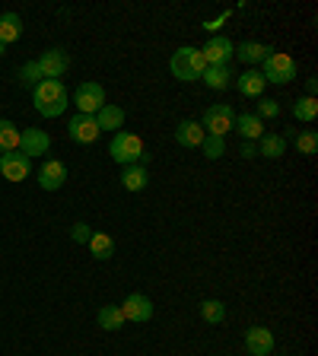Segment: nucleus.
<instances>
[{"instance_id":"1","label":"nucleus","mask_w":318,"mask_h":356,"mask_svg":"<svg viewBox=\"0 0 318 356\" xmlns=\"http://www.w3.org/2000/svg\"><path fill=\"white\" fill-rule=\"evenodd\" d=\"M32 102H35V111L42 118H61L70 105V92L61 80H42L32 89Z\"/></svg>"},{"instance_id":"2","label":"nucleus","mask_w":318,"mask_h":356,"mask_svg":"<svg viewBox=\"0 0 318 356\" xmlns=\"http://www.w3.org/2000/svg\"><path fill=\"white\" fill-rule=\"evenodd\" d=\"M109 156L118 165H147L150 163V153H147V147H143V140L137 137V134H131V131L111 134Z\"/></svg>"},{"instance_id":"3","label":"nucleus","mask_w":318,"mask_h":356,"mask_svg":"<svg viewBox=\"0 0 318 356\" xmlns=\"http://www.w3.org/2000/svg\"><path fill=\"white\" fill-rule=\"evenodd\" d=\"M169 70H172V76H175V80L191 83V80H200V74L207 70V60L200 58L198 48L185 44V48L172 51V58H169Z\"/></svg>"},{"instance_id":"4","label":"nucleus","mask_w":318,"mask_h":356,"mask_svg":"<svg viewBox=\"0 0 318 356\" xmlns=\"http://www.w3.org/2000/svg\"><path fill=\"white\" fill-rule=\"evenodd\" d=\"M261 76H264V83H274V86H287V83H293L299 76V67L296 60L289 58V54L283 51H271L264 58V64H261Z\"/></svg>"},{"instance_id":"5","label":"nucleus","mask_w":318,"mask_h":356,"mask_svg":"<svg viewBox=\"0 0 318 356\" xmlns=\"http://www.w3.org/2000/svg\"><path fill=\"white\" fill-rule=\"evenodd\" d=\"M200 127H204V134H210V137H226V134L236 127V111H232V105H226V102L210 105V108L204 111V118H200Z\"/></svg>"},{"instance_id":"6","label":"nucleus","mask_w":318,"mask_h":356,"mask_svg":"<svg viewBox=\"0 0 318 356\" xmlns=\"http://www.w3.org/2000/svg\"><path fill=\"white\" fill-rule=\"evenodd\" d=\"M74 105H77V115H93L96 118V111L105 105V89L93 80L80 83L74 92Z\"/></svg>"},{"instance_id":"7","label":"nucleus","mask_w":318,"mask_h":356,"mask_svg":"<svg viewBox=\"0 0 318 356\" xmlns=\"http://www.w3.org/2000/svg\"><path fill=\"white\" fill-rule=\"evenodd\" d=\"M232 51H236V44L226 35H210L204 42V48H200V58L207 60V67H230Z\"/></svg>"},{"instance_id":"8","label":"nucleus","mask_w":318,"mask_h":356,"mask_svg":"<svg viewBox=\"0 0 318 356\" xmlns=\"http://www.w3.org/2000/svg\"><path fill=\"white\" fill-rule=\"evenodd\" d=\"M32 172V159L26 153H19V149H13V153H3V159H0V175L7 178V181H13V185H19V181H26Z\"/></svg>"},{"instance_id":"9","label":"nucleus","mask_w":318,"mask_h":356,"mask_svg":"<svg viewBox=\"0 0 318 356\" xmlns=\"http://www.w3.org/2000/svg\"><path fill=\"white\" fill-rule=\"evenodd\" d=\"M38 67H42L45 80H61V76L70 70V54L64 48H48V51L38 58Z\"/></svg>"},{"instance_id":"10","label":"nucleus","mask_w":318,"mask_h":356,"mask_svg":"<svg viewBox=\"0 0 318 356\" xmlns=\"http://www.w3.org/2000/svg\"><path fill=\"white\" fill-rule=\"evenodd\" d=\"M99 134L102 131H99V124H96L93 115H74L70 124H67V137H70L74 143H83V147H86V143H96Z\"/></svg>"},{"instance_id":"11","label":"nucleus","mask_w":318,"mask_h":356,"mask_svg":"<svg viewBox=\"0 0 318 356\" xmlns=\"http://www.w3.org/2000/svg\"><path fill=\"white\" fill-rule=\"evenodd\" d=\"M48 149H51L48 131H42V127H26V131H19V153H26L32 159V156H45Z\"/></svg>"},{"instance_id":"12","label":"nucleus","mask_w":318,"mask_h":356,"mask_svg":"<svg viewBox=\"0 0 318 356\" xmlns=\"http://www.w3.org/2000/svg\"><path fill=\"white\" fill-rule=\"evenodd\" d=\"M121 315H125V321L143 325V321L153 318V302H150V296H143V293H131V296L121 302Z\"/></svg>"},{"instance_id":"13","label":"nucleus","mask_w":318,"mask_h":356,"mask_svg":"<svg viewBox=\"0 0 318 356\" xmlns=\"http://www.w3.org/2000/svg\"><path fill=\"white\" fill-rule=\"evenodd\" d=\"M245 347L248 356H271L274 353V331H267L264 325H255L245 331Z\"/></svg>"},{"instance_id":"14","label":"nucleus","mask_w":318,"mask_h":356,"mask_svg":"<svg viewBox=\"0 0 318 356\" xmlns=\"http://www.w3.org/2000/svg\"><path fill=\"white\" fill-rule=\"evenodd\" d=\"M64 181H67V165L61 159H45L42 169H38L42 191H58V188H64Z\"/></svg>"},{"instance_id":"15","label":"nucleus","mask_w":318,"mask_h":356,"mask_svg":"<svg viewBox=\"0 0 318 356\" xmlns=\"http://www.w3.org/2000/svg\"><path fill=\"white\" fill-rule=\"evenodd\" d=\"M264 86L267 83H264V76H261L258 67H245L242 74L236 76V89L245 99H261L264 96Z\"/></svg>"},{"instance_id":"16","label":"nucleus","mask_w":318,"mask_h":356,"mask_svg":"<svg viewBox=\"0 0 318 356\" xmlns=\"http://www.w3.org/2000/svg\"><path fill=\"white\" fill-rule=\"evenodd\" d=\"M204 127H200V121H178L175 127V143L178 147H185V149H200V143H204Z\"/></svg>"},{"instance_id":"17","label":"nucleus","mask_w":318,"mask_h":356,"mask_svg":"<svg viewBox=\"0 0 318 356\" xmlns=\"http://www.w3.org/2000/svg\"><path fill=\"white\" fill-rule=\"evenodd\" d=\"M274 51V44H264V42H242L236 44L232 58H239L245 67H255V64H264V58Z\"/></svg>"},{"instance_id":"18","label":"nucleus","mask_w":318,"mask_h":356,"mask_svg":"<svg viewBox=\"0 0 318 356\" xmlns=\"http://www.w3.org/2000/svg\"><path fill=\"white\" fill-rule=\"evenodd\" d=\"M232 131H239L242 134V140H248V143H255V140H261L264 137V121L255 115V111H245V115H236V127Z\"/></svg>"},{"instance_id":"19","label":"nucleus","mask_w":318,"mask_h":356,"mask_svg":"<svg viewBox=\"0 0 318 356\" xmlns=\"http://www.w3.org/2000/svg\"><path fill=\"white\" fill-rule=\"evenodd\" d=\"M96 124H99V131L118 134L121 127H125V108H121V105H109V102H105L102 108L96 111Z\"/></svg>"},{"instance_id":"20","label":"nucleus","mask_w":318,"mask_h":356,"mask_svg":"<svg viewBox=\"0 0 318 356\" xmlns=\"http://www.w3.org/2000/svg\"><path fill=\"white\" fill-rule=\"evenodd\" d=\"M147 181H150L147 165H125V169H121V188H125V191H143Z\"/></svg>"},{"instance_id":"21","label":"nucleus","mask_w":318,"mask_h":356,"mask_svg":"<svg viewBox=\"0 0 318 356\" xmlns=\"http://www.w3.org/2000/svg\"><path fill=\"white\" fill-rule=\"evenodd\" d=\"M89 252H93V258L96 261H111L115 258V238L105 236V232H96L93 229V236H89Z\"/></svg>"},{"instance_id":"22","label":"nucleus","mask_w":318,"mask_h":356,"mask_svg":"<svg viewBox=\"0 0 318 356\" xmlns=\"http://www.w3.org/2000/svg\"><path fill=\"white\" fill-rule=\"evenodd\" d=\"M200 80H204V86L207 89H230L232 86V70L230 67H207L204 74H200Z\"/></svg>"},{"instance_id":"23","label":"nucleus","mask_w":318,"mask_h":356,"mask_svg":"<svg viewBox=\"0 0 318 356\" xmlns=\"http://www.w3.org/2000/svg\"><path fill=\"white\" fill-rule=\"evenodd\" d=\"M287 153V137L280 134H264L258 140V156H267V159H280Z\"/></svg>"},{"instance_id":"24","label":"nucleus","mask_w":318,"mask_h":356,"mask_svg":"<svg viewBox=\"0 0 318 356\" xmlns=\"http://www.w3.org/2000/svg\"><path fill=\"white\" fill-rule=\"evenodd\" d=\"M19 35H22L19 13H0V42H3V44L19 42Z\"/></svg>"},{"instance_id":"25","label":"nucleus","mask_w":318,"mask_h":356,"mask_svg":"<svg viewBox=\"0 0 318 356\" xmlns=\"http://www.w3.org/2000/svg\"><path fill=\"white\" fill-rule=\"evenodd\" d=\"M96 321H99L102 331H121V325H125L121 305H102V309L96 312Z\"/></svg>"},{"instance_id":"26","label":"nucleus","mask_w":318,"mask_h":356,"mask_svg":"<svg viewBox=\"0 0 318 356\" xmlns=\"http://www.w3.org/2000/svg\"><path fill=\"white\" fill-rule=\"evenodd\" d=\"M19 149V127L10 118H0V153H13Z\"/></svg>"},{"instance_id":"27","label":"nucleus","mask_w":318,"mask_h":356,"mask_svg":"<svg viewBox=\"0 0 318 356\" xmlns=\"http://www.w3.org/2000/svg\"><path fill=\"white\" fill-rule=\"evenodd\" d=\"M289 137H293V147H296V153L303 156H312L318 149V134L315 131H289Z\"/></svg>"},{"instance_id":"28","label":"nucleus","mask_w":318,"mask_h":356,"mask_svg":"<svg viewBox=\"0 0 318 356\" xmlns=\"http://www.w3.org/2000/svg\"><path fill=\"white\" fill-rule=\"evenodd\" d=\"M200 318L207 321V325H220V321L226 318V305H223L220 299H204V302H200Z\"/></svg>"},{"instance_id":"29","label":"nucleus","mask_w":318,"mask_h":356,"mask_svg":"<svg viewBox=\"0 0 318 356\" xmlns=\"http://www.w3.org/2000/svg\"><path fill=\"white\" fill-rule=\"evenodd\" d=\"M293 118L296 121H315L318 118V99L312 96H303L293 102Z\"/></svg>"},{"instance_id":"30","label":"nucleus","mask_w":318,"mask_h":356,"mask_svg":"<svg viewBox=\"0 0 318 356\" xmlns=\"http://www.w3.org/2000/svg\"><path fill=\"white\" fill-rule=\"evenodd\" d=\"M200 153L207 156V159H220L223 153H226V137H204V143H200Z\"/></svg>"},{"instance_id":"31","label":"nucleus","mask_w":318,"mask_h":356,"mask_svg":"<svg viewBox=\"0 0 318 356\" xmlns=\"http://www.w3.org/2000/svg\"><path fill=\"white\" fill-rule=\"evenodd\" d=\"M42 80H45V76H42V67H38V60H29V64L19 67V83H26V86L35 89Z\"/></svg>"},{"instance_id":"32","label":"nucleus","mask_w":318,"mask_h":356,"mask_svg":"<svg viewBox=\"0 0 318 356\" xmlns=\"http://www.w3.org/2000/svg\"><path fill=\"white\" fill-rule=\"evenodd\" d=\"M255 115H258L261 121H264V118H277V115H280V105H277L274 99H261V102H258V111H255Z\"/></svg>"},{"instance_id":"33","label":"nucleus","mask_w":318,"mask_h":356,"mask_svg":"<svg viewBox=\"0 0 318 356\" xmlns=\"http://www.w3.org/2000/svg\"><path fill=\"white\" fill-rule=\"evenodd\" d=\"M89 236H93V226H89V222H74V226H70V238H74V242L86 245Z\"/></svg>"},{"instance_id":"34","label":"nucleus","mask_w":318,"mask_h":356,"mask_svg":"<svg viewBox=\"0 0 318 356\" xmlns=\"http://www.w3.org/2000/svg\"><path fill=\"white\" fill-rule=\"evenodd\" d=\"M226 16H230V13H223V16H216V19L204 22V29H207V32H214V35H216V32L223 29V22H226Z\"/></svg>"},{"instance_id":"35","label":"nucleus","mask_w":318,"mask_h":356,"mask_svg":"<svg viewBox=\"0 0 318 356\" xmlns=\"http://www.w3.org/2000/svg\"><path fill=\"white\" fill-rule=\"evenodd\" d=\"M239 156H242V159H255V156H258V147H255V143H248V140H242Z\"/></svg>"},{"instance_id":"36","label":"nucleus","mask_w":318,"mask_h":356,"mask_svg":"<svg viewBox=\"0 0 318 356\" xmlns=\"http://www.w3.org/2000/svg\"><path fill=\"white\" fill-rule=\"evenodd\" d=\"M315 89H318V80H315V76H309V80H305V96L315 99Z\"/></svg>"},{"instance_id":"37","label":"nucleus","mask_w":318,"mask_h":356,"mask_svg":"<svg viewBox=\"0 0 318 356\" xmlns=\"http://www.w3.org/2000/svg\"><path fill=\"white\" fill-rule=\"evenodd\" d=\"M3 54H7V44H3V42H0V58H3Z\"/></svg>"},{"instance_id":"38","label":"nucleus","mask_w":318,"mask_h":356,"mask_svg":"<svg viewBox=\"0 0 318 356\" xmlns=\"http://www.w3.org/2000/svg\"><path fill=\"white\" fill-rule=\"evenodd\" d=\"M0 159H3V153H0Z\"/></svg>"},{"instance_id":"39","label":"nucleus","mask_w":318,"mask_h":356,"mask_svg":"<svg viewBox=\"0 0 318 356\" xmlns=\"http://www.w3.org/2000/svg\"><path fill=\"white\" fill-rule=\"evenodd\" d=\"M280 356H287V353H280Z\"/></svg>"}]
</instances>
